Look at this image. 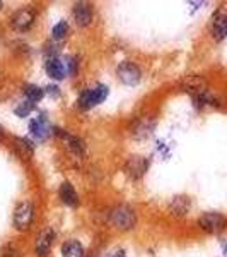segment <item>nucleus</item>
Returning a JSON list of instances; mask_svg holds the SVG:
<instances>
[{
    "label": "nucleus",
    "mask_w": 227,
    "mask_h": 257,
    "mask_svg": "<svg viewBox=\"0 0 227 257\" xmlns=\"http://www.w3.org/2000/svg\"><path fill=\"white\" fill-rule=\"evenodd\" d=\"M110 221H111V225L116 228V230L128 231L137 225V213H135V209H132L130 206L118 204L111 209Z\"/></svg>",
    "instance_id": "obj_1"
},
{
    "label": "nucleus",
    "mask_w": 227,
    "mask_h": 257,
    "mask_svg": "<svg viewBox=\"0 0 227 257\" xmlns=\"http://www.w3.org/2000/svg\"><path fill=\"white\" fill-rule=\"evenodd\" d=\"M110 89L108 86L101 84V82H98V84L90 86V88L84 89L82 91V94L77 99V105H79V108L82 110H89V108H94V106H98L99 103H102L108 96Z\"/></svg>",
    "instance_id": "obj_2"
},
{
    "label": "nucleus",
    "mask_w": 227,
    "mask_h": 257,
    "mask_svg": "<svg viewBox=\"0 0 227 257\" xmlns=\"http://www.w3.org/2000/svg\"><path fill=\"white\" fill-rule=\"evenodd\" d=\"M227 226V218L224 214L216 213V211H210V213H204L198 218V228L204 230L205 233H220L224 231Z\"/></svg>",
    "instance_id": "obj_3"
},
{
    "label": "nucleus",
    "mask_w": 227,
    "mask_h": 257,
    "mask_svg": "<svg viewBox=\"0 0 227 257\" xmlns=\"http://www.w3.org/2000/svg\"><path fill=\"white\" fill-rule=\"evenodd\" d=\"M34 219V204L31 201H22L16 206L14 211V226L19 231H26L31 228V223Z\"/></svg>",
    "instance_id": "obj_4"
},
{
    "label": "nucleus",
    "mask_w": 227,
    "mask_h": 257,
    "mask_svg": "<svg viewBox=\"0 0 227 257\" xmlns=\"http://www.w3.org/2000/svg\"><path fill=\"white\" fill-rule=\"evenodd\" d=\"M116 76L126 86H135L142 79V72H140L138 65L132 64V62H122L116 69Z\"/></svg>",
    "instance_id": "obj_5"
},
{
    "label": "nucleus",
    "mask_w": 227,
    "mask_h": 257,
    "mask_svg": "<svg viewBox=\"0 0 227 257\" xmlns=\"http://www.w3.org/2000/svg\"><path fill=\"white\" fill-rule=\"evenodd\" d=\"M34 19H36L34 11L24 7V9L16 11L14 14L10 16V26L18 31H28L32 24H34Z\"/></svg>",
    "instance_id": "obj_6"
},
{
    "label": "nucleus",
    "mask_w": 227,
    "mask_h": 257,
    "mask_svg": "<svg viewBox=\"0 0 227 257\" xmlns=\"http://www.w3.org/2000/svg\"><path fill=\"white\" fill-rule=\"evenodd\" d=\"M53 242H55V231H53V228H46V230L41 231V233L38 235V238H36V243H34L36 255L48 257L50 250H52Z\"/></svg>",
    "instance_id": "obj_7"
},
{
    "label": "nucleus",
    "mask_w": 227,
    "mask_h": 257,
    "mask_svg": "<svg viewBox=\"0 0 227 257\" xmlns=\"http://www.w3.org/2000/svg\"><path fill=\"white\" fill-rule=\"evenodd\" d=\"M72 16H74V21L77 23V26H80V28H86L92 23V9H90V6L86 2L76 4L72 11Z\"/></svg>",
    "instance_id": "obj_8"
},
{
    "label": "nucleus",
    "mask_w": 227,
    "mask_h": 257,
    "mask_svg": "<svg viewBox=\"0 0 227 257\" xmlns=\"http://www.w3.org/2000/svg\"><path fill=\"white\" fill-rule=\"evenodd\" d=\"M210 33L216 41H222L227 36V14L226 12H218L214 16L212 24H210Z\"/></svg>",
    "instance_id": "obj_9"
},
{
    "label": "nucleus",
    "mask_w": 227,
    "mask_h": 257,
    "mask_svg": "<svg viewBox=\"0 0 227 257\" xmlns=\"http://www.w3.org/2000/svg\"><path fill=\"white\" fill-rule=\"evenodd\" d=\"M147 167H148V161L144 156H130L125 165V170L132 178H140L147 172Z\"/></svg>",
    "instance_id": "obj_10"
},
{
    "label": "nucleus",
    "mask_w": 227,
    "mask_h": 257,
    "mask_svg": "<svg viewBox=\"0 0 227 257\" xmlns=\"http://www.w3.org/2000/svg\"><path fill=\"white\" fill-rule=\"evenodd\" d=\"M58 196L62 199V202H64L65 206H68V208H77L80 202L79 194L76 192V189H74V185L70 184V182H64V184L60 185Z\"/></svg>",
    "instance_id": "obj_11"
},
{
    "label": "nucleus",
    "mask_w": 227,
    "mask_h": 257,
    "mask_svg": "<svg viewBox=\"0 0 227 257\" xmlns=\"http://www.w3.org/2000/svg\"><path fill=\"white\" fill-rule=\"evenodd\" d=\"M30 131H31V134L34 136L36 139H40V141L46 139L50 136V123H48L46 117H44V115H41V117L31 120Z\"/></svg>",
    "instance_id": "obj_12"
},
{
    "label": "nucleus",
    "mask_w": 227,
    "mask_h": 257,
    "mask_svg": "<svg viewBox=\"0 0 227 257\" xmlns=\"http://www.w3.org/2000/svg\"><path fill=\"white\" fill-rule=\"evenodd\" d=\"M44 69H46V74L52 79L55 81H60L65 77V72H67V69H65L64 62L60 59H56V57H50L46 60V64H44Z\"/></svg>",
    "instance_id": "obj_13"
},
{
    "label": "nucleus",
    "mask_w": 227,
    "mask_h": 257,
    "mask_svg": "<svg viewBox=\"0 0 227 257\" xmlns=\"http://www.w3.org/2000/svg\"><path fill=\"white\" fill-rule=\"evenodd\" d=\"M190 208H192V201L184 196L172 197L171 202H169V213L174 214V216H184Z\"/></svg>",
    "instance_id": "obj_14"
},
{
    "label": "nucleus",
    "mask_w": 227,
    "mask_h": 257,
    "mask_svg": "<svg viewBox=\"0 0 227 257\" xmlns=\"http://www.w3.org/2000/svg\"><path fill=\"white\" fill-rule=\"evenodd\" d=\"M62 255L64 257H84V247L77 240H68L62 245Z\"/></svg>",
    "instance_id": "obj_15"
},
{
    "label": "nucleus",
    "mask_w": 227,
    "mask_h": 257,
    "mask_svg": "<svg viewBox=\"0 0 227 257\" xmlns=\"http://www.w3.org/2000/svg\"><path fill=\"white\" fill-rule=\"evenodd\" d=\"M24 94H26L28 101L38 103L40 99L44 96V89H41L40 86H36V84H28V86H24Z\"/></svg>",
    "instance_id": "obj_16"
},
{
    "label": "nucleus",
    "mask_w": 227,
    "mask_h": 257,
    "mask_svg": "<svg viewBox=\"0 0 227 257\" xmlns=\"http://www.w3.org/2000/svg\"><path fill=\"white\" fill-rule=\"evenodd\" d=\"M68 31H70V28H68V23H67V21H60L58 24H55V26H53V30H52V38H53V40H56V41H60V40L67 38Z\"/></svg>",
    "instance_id": "obj_17"
},
{
    "label": "nucleus",
    "mask_w": 227,
    "mask_h": 257,
    "mask_svg": "<svg viewBox=\"0 0 227 257\" xmlns=\"http://www.w3.org/2000/svg\"><path fill=\"white\" fill-rule=\"evenodd\" d=\"M67 144H68L70 151H74L76 155H84L86 144H84V141H82V139L74 138V136H67Z\"/></svg>",
    "instance_id": "obj_18"
},
{
    "label": "nucleus",
    "mask_w": 227,
    "mask_h": 257,
    "mask_svg": "<svg viewBox=\"0 0 227 257\" xmlns=\"http://www.w3.org/2000/svg\"><path fill=\"white\" fill-rule=\"evenodd\" d=\"M16 148H18L19 151H20V155L26 156V158H30V156H32V144H31L28 139L18 138V139H16Z\"/></svg>",
    "instance_id": "obj_19"
},
{
    "label": "nucleus",
    "mask_w": 227,
    "mask_h": 257,
    "mask_svg": "<svg viewBox=\"0 0 227 257\" xmlns=\"http://www.w3.org/2000/svg\"><path fill=\"white\" fill-rule=\"evenodd\" d=\"M32 108H34V103H31V101H22L20 105L16 108V115L18 117H28V115L31 113Z\"/></svg>",
    "instance_id": "obj_20"
},
{
    "label": "nucleus",
    "mask_w": 227,
    "mask_h": 257,
    "mask_svg": "<svg viewBox=\"0 0 227 257\" xmlns=\"http://www.w3.org/2000/svg\"><path fill=\"white\" fill-rule=\"evenodd\" d=\"M44 93L52 94V96H58V94H60V91H58V88H56V86H52V84H50L48 88L44 89Z\"/></svg>",
    "instance_id": "obj_21"
},
{
    "label": "nucleus",
    "mask_w": 227,
    "mask_h": 257,
    "mask_svg": "<svg viewBox=\"0 0 227 257\" xmlns=\"http://www.w3.org/2000/svg\"><path fill=\"white\" fill-rule=\"evenodd\" d=\"M4 136H6V132H4V127L0 125V139H4Z\"/></svg>",
    "instance_id": "obj_22"
},
{
    "label": "nucleus",
    "mask_w": 227,
    "mask_h": 257,
    "mask_svg": "<svg viewBox=\"0 0 227 257\" xmlns=\"http://www.w3.org/2000/svg\"><path fill=\"white\" fill-rule=\"evenodd\" d=\"M224 254H226V257H227V245H226V248H224Z\"/></svg>",
    "instance_id": "obj_23"
},
{
    "label": "nucleus",
    "mask_w": 227,
    "mask_h": 257,
    "mask_svg": "<svg viewBox=\"0 0 227 257\" xmlns=\"http://www.w3.org/2000/svg\"><path fill=\"white\" fill-rule=\"evenodd\" d=\"M0 9H2V2H0Z\"/></svg>",
    "instance_id": "obj_24"
}]
</instances>
